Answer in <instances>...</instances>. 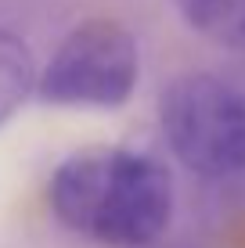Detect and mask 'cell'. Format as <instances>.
<instances>
[{"mask_svg": "<svg viewBox=\"0 0 245 248\" xmlns=\"http://www.w3.org/2000/svg\"><path fill=\"white\" fill-rule=\"evenodd\" d=\"M47 205L69 234L105 248H151L173 223V176L137 148H83L58 162Z\"/></svg>", "mask_w": 245, "mask_h": 248, "instance_id": "obj_1", "label": "cell"}, {"mask_svg": "<svg viewBox=\"0 0 245 248\" xmlns=\"http://www.w3.org/2000/svg\"><path fill=\"white\" fill-rule=\"evenodd\" d=\"M173 158L206 184L245 173V93L216 72H180L159 97Z\"/></svg>", "mask_w": 245, "mask_h": 248, "instance_id": "obj_2", "label": "cell"}, {"mask_svg": "<svg viewBox=\"0 0 245 248\" xmlns=\"http://www.w3.org/2000/svg\"><path fill=\"white\" fill-rule=\"evenodd\" d=\"M141 79V50L133 32L115 18L72 25L36 76V97L54 108L115 112L133 97Z\"/></svg>", "mask_w": 245, "mask_h": 248, "instance_id": "obj_3", "label": "cell"}, {"mask_svg": "<svg viewBox=\"0 0 245 248\" xmlns=\"http://www.w3.org/2000/svg\"><path fill=\"white\" fill-rule=\"evenodd\" d=\"M188 29L202 40L245 54V0H173Z\"/></svg>", "mask_w": 245, "mask_h": 248, "instance_id": "obj_4", "label": "cell"}, {"mask_svg": "<svg viewBox=\"0 0 245 248\" xmlns=\"http://www.w3.org/2000/svg\"><path fill=\"white\" fill-rule=\"evenodd\" d=\"M36 58L29 44L11 29H0V126L22 112L29 93H36Z\"/></svg>", "mask_w": 245, "mask_h": 248, "instance_id": "obj_5", "label": "cell"}, {"mask_svg": "<svg viewBox=\"0 0 245 248\" xmlns=\"http://www.w3.org/2000/svg\"><path fill=\"white\" fill-rule=\"evenodd\" d=\"M213 187L220 191V209H224L227 227H234L238 234H245V173L227 176V180L213 184Z\"/></svg>", "mask_w": 245, "mask_h": 248, "instance_id": "obj_6", "label": "cell"}]
</instances>
